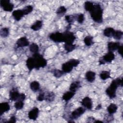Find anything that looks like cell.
Instances as JSON below:
<instances>
[{"mask_svg":"<svg viewBox=\"0 0 123 123\" xmlns=\"http://www.w3.org/2000/svg\"><path fill=\"white\" fill-rule=\"evenodd\" d=\"M81 105L88 110H91L92 108V101L89 97H86L83 98L81 102Z\"/></svg>","mask_w":123,"mask_h":123,"instance_id":"cell-11","label":"cell"},{"mask_svg":"<svg viewBox=\"0 0 123 123\" xmlns=\"http://www.w3.org/2000/svg\"><path fill=\"white\" fill-rule=\"evenodd\" d=\"M85 20V16L83 13H79L76 14V21L78 23L82 24L83 23Z\"/></svg>","mask_w":123,"mask_h":123,"instance_id":"cell-38","label":"cell"},{"mask_svg":"<svg viewBox=\"0 0 123 123\" xmlns=\"http://www.w3.org/2000/svg\"><path fill=\"white\" fill-rule=\"evenodd\" d=\"M24 106V101H20V100L16 101L14 104V107L17 110H20L22 109Z\"/></svg>","mask_w":123,"mask_h":123,"instance_id":"cell-36","label":"cell"},{"mask_svg":"<svg viewBox=\"0 0 123 123\" xmlns=\"http://www.w3.org/2000/svg\"><path fill=\"white\" fill-rule=\"evenodd\" d=\"M75 93L72 92L71 91H67L64 93V94L62 96V99L66 102L70 100L75 95Z\"/></svg>","mask_w":123,"mask_h":123,"instance_id":"cell-21","label":"cell"},{"mask_svg":"<svg viewBox=\"0 0 123 123\" xmlns=\"http://www.w3.org/2000/svg\"><path fill=\"white\" fill-rule=\"evenodd\" d=\"M64 74V73L62 70L59 69H54L53 71V75L56 78H60Z\"/></svg>","mask_w":123,"mask_h":123,"instance_id":"cell-37","label":"cell"},{"mask_svg":"<svg viewBox=\"0 0 123 123\" xmlns=\"http://www.w3.org/2000/svg\"><path fill=\"white\" fill-rule=\"evenodd\" d=\"M16 122V117L14 115L12 116V117H11V118H10L9 121H7V122H6L5 123H15Z\"/></svg>","mask_w":123,"mask_h":123,"instance_id":"cell-40","label":"cell"},{"mask_svg":"<svg viewBox=\"0 0 123 123\" xmlns=\"http://www.w3.org/2000/svg\"><path fill=\"white\" fill-rule=\"evenodd\" d=\"M84 42L87 46H91L94 44L93 37L91 36H87L84 39Z\"/></svg>","mask_w":123,"mask_h":123,"instance_id":"cell-27","label":"cell"},{"mask_svg":"<svg viewBox=\"0 0 123 123\" xmlns=\"http://www.w3.org/2000/svg\"><path fill=\"white\" fill-rule=\"evenodd\" d=\"M35 63V69L39 70L40 68H44L47 65V61L42 55L39 53L33 54L32 55Z\"/></svg>","mask_w":123,"mask_h":123,"instance_id":"cell-3","label":"cell"},{"mask_svg":"<svg viewBox=\"0 0 123 123\" xmlns=\"http://www.w3.org/2000/svg\"><path fill=\"white\" fill-rule=\"evenodd\" d=\"M42 26V22L40 20H37L31 26L30 28L33 30L37 31L40 29Z\"/></svg>","mask_w":123,"mask_h":123,"instance_id":"cell-22","label":"cell"},{"mask_svg":"<svg viewBox=\"0 0 123 123\" xmlns=\"http://www.w3.org/2000/svg\"><path fill=\"white\" fill-rule=\"evenodd\" d=\"M65 20L69 25H71L76 20V15H67L65 16Z\"/></svg>","mask_w":123,"mask_h":123,"instance_id":"cell-26","label":"cell"},{"mask_svg":"<svg viewBox=\"0 0 123 123\" xmlns=\"http://www.w3.org/2000/svg\"><path fill=\"white\" fill-rule=\"evenodd\" d=\"M101 108V104H98V106H97V107H96V110H99V109H100Z\"/></svg>","mask_w":123,"mask_h":123,"instance_id":"cell-42","label":"cell"},{"mask_svg":"<svg viewBox=\"0 0 123 123\" xmlns=\"http://www.w3.org/2000/svg\"><path fill=\"white\" fill-rule=\"evenodd\" d=\"M100 78L103 80H106L111 78V73L108 71H102L99 74Z\"/></svg>","mask_w":123,"mask_h":123,"instance_id":"cell-29","label":"cell"},{"mask_svg":"<svg viewBox=\"0 0 123 123\" xmlns=\"http://www.w3.org/2000/svg\"><path fill=\"white\" fill-rule=\"evenodd\" d=\"M29 48L30 51L33 54L38 53L39 48L38 46L36 43H31L30 45H29Z\"/></svg>","mask_w":123,"mask_h":123,"instance_id":"cell-28","label":"cell"},{"mask_svg":"<svg viewBox=\"0 0 123 123\" xmlns=\"http://www.w3.org/2000/svg\"><path fill=\"white\" fill-rule=\"evenodd\" d=\"M123 36V32L121 30H115L112 37L116 40H120Z\"/></svg>","mask_w":123,"mask_h":123,"instance_id":"cell-33","label":"cell"},{"mask_svg":"<svg viewBox=\"0 0 123 123\" xmlns=\"http://www.w3.org/2000/svg\"><path fill=\"white\" fill-rule=\"evenodd\" d=\"M67 11L66 8L63 6H60L56 11V13L57 14V15H60V16H62L64 15Z\"/></svg>","mask_w":123,"mask_h":123,"instance_id":"cell-32","label":"cell"},{"mask_svg":"<svg viewBox=\"0 0 123 123\" xmlns=\"http://www.w3.org/2000/svg\"><path fill=\"white\" fill-rule=\"evenodd\" d=\"M64 33V42L66 44H73L76 39L74 33L66 30Z\"/></svg>","mask_w":123,"mask_h":123,"instance_id":"cell-6","label":"cell"},{"mask_svg":"<svg viewBox=\"0 0 123 123\" xmlns=\"http://www.w3.org/2000/svg\"><path fill=\"white\" fill-rule=\"evenodd\" d=\"M94 123H103V122L99 120H95V121H94Z\"/></svg>","mask_w":123,"mask_h":123,"instance_id":"cell-43","label":"cell"},{"mask_svg":"<svg viewBox=\"0 0 123 123\" xmlns=\"http://www.w3.org/2000/svg\"><path fill=\"white\" fill-rule=\"evenodd\" d=\"M33 7L32 5L26 6L22 9V11L25 15L29 14L30 12H31L33 11Z\"/></svg>","mask_w":123,"mask_h":123,"instance_id":"cell-35","label":"cell"},{"mask_svg":"<svg viewBox=\"0 0 123 123\" xmlns=\"http://www.w3.org/2000/svg\"><path fill=\"white\" fill-rule=\"evenodd\" d=\"M10 33L9 28L8 27L2 28L0 30V35L2 37H7Z\"/></svg>","mask_w":123,"mask_h":123,"instance_id":"cell-34","label":"cell"},{"mask_svg":"<svg viewBox=\"0 0 123 123\" xmlns=\"http://www.w3.org/2000/svg\"><path fill=\"white\" fill-rule=\"evenodd\" d=\"M123 45H121L117 49V51H118V53L120 55H121V56L122 57H123V54H122L123 53Z\"/></svg>","mask_w":123,"mask_h":123,"instance_id":"cell-41","label":"cell"},{"mask_svg":"<svg viewBox=\"0 0 123 123\" xmlns=\"http://www.w3.org/2000/svg\"><path fill=\"white\" fill-rule=\"evenodd\" d=\"M118 109L117 106L114 103L110 104L107 107V111L109 114H113L115 113Z\"/></svg>","mask_w":123,"mask_h":123,"instance_id":"cell-25","label":"cell"},{"mask_svg":"<svg viewBox=\"0 0 123 123\" xmlns=\"http://www.w3.org/2000/svg\"><path fill=\"white\" fill-rule=\"evenodd\" d=\"M64 48L67 53L72 52L76 48L75 45L74 44H66L65 43L64 45Z\"/></svg>","mask_w":123,"mask_h":123,"instance_id":"cell-30","label":"cell"},{"mask_svg":"<svg viewBox=\"0 0 123 123\" xmlns=\"http://www.w3.org/2000/svg\"><path fill=\"white\" fill-rule=\"evenodd\" d=\"M0 5L2 9L6 12H12L14 8V5L9 0H1Z\"/></svg>","mask_w":123,"mask_h":123,"instance_id":"cell-7","label":"cell"},{"mask_svg":"<svg viewBox=\"0 0 123 123\" xmlns=\"http://www.w3.org/2000/svg\"><path fill=\"white\" fill-rule=\"evenodd\" d=\"M49 39L55 43L64 42V33L56 32L50 33L49 36Z\"/></svg>","mask_w":123,"mask_h":123,"instance_id":"cell-4","label":"cell"},{"mask_svg":"<svg viewBox=\"0 0 123 123\" xmlns=\"http://www.w3.org/2000/svg\"><path fill=\"white\" fill-rule=\"evenodd\" d=\"M85 77L87 81L90 83H92L95 80L96 73L93 71H88L86 72L85 74Z\"/></svg>","mask_w":123,"mask_h":123,"instance_id":"cell-16","label":"cell"},{"mask_svg":"<svg viewBox=\"0 0 123 123\" xmlns=\"http://www.w3.org/2000/svg\"><path fill=\"white\" fill-rule=\"evenodd\" d=\"M123 86V78H117L112 81L110 86L106 89V93L110 98L116 96V91L119 86Z\"/></svg>","mask_w":123,"mask_h":123,"instance_id":"cell-1","label":"cell"},{"mask_svg":"<svg viewBox=\"0 0 123 123\" xmlns=\"http://www.w3.org/2000/svg\"><path fill=\"white\" fill-rule=\"evenodd\" d=\"M120 45L121 44L119 42H109L107 45L108 51L113 52L117 50Z\"/></svg>","mask_w":123,"mask_h":123,"instance_id":"cell-15","label":"cell"},{"mask_svg":"<svg viewBox=\"0 0 123 123\" xmlns=\"http://www.w3.org/2000/svg\"><path fill=\"white\" fill-rule=\"evenodd\" d=\"M37 99L39 101H42L45 100V93L43 92H39V94L37 97Z\"/></svg>","mask_w":123,"mask_h":123,"instance_id":"cell-39","label":"cell"},{"mask_svg":"<svg viewBox=\"0 0 123 123\" xmlns=\"http://www.w3.org/2000/svg\"><path fill=\"white\" fill-rule=\"evenodd\" d=\"M94 4H95L93 2L86 1L84 3V8L86 10V11L90 12L94 7Z\"/></svg>","mask_w":123,"mask_h":123,"instance_id":"cell-31","label":"cell"},{"mask_svg":"<svg viewBox=\"0 0 123 123\" xmlns=\"http://www.w3.org/2000/svg\"><path fill=\"white\" fill-rule=\"evenodd\" d=\"M55 96L54 92L51 91L47 92L46 93H45V100L49 102H52L55 99Z\"/></svg>","mask_w":123,"mask_h":123,"instance_id":"cell-20","label":"cell"},{"mask_svg":"<svg viewBox=\"0 0 123 123\" xmlns=\"http://www.w3.org/2000/svg\"><path fill=\"white\" fill-rule=\"evenodd\" d=\"M39 112V110L38 108L37 107H34L29 111L28 113V117L29 119L34 121L36 120L38 116Z\"/></svg>","mask_w":123,"mask_h":123,"instance_id":"cell-12","label":"cell"},{"mask_svg":"<svg viewBox=\"0 0 123 123\" xmlns=\"http://www.w3.org/2000/svg\"><path fill=\"white\" fill-rule=\"evenodd\" d=\"M73 65L71 64V63L69 62V61H67L66 62L63 63L62 65V70L64 73H70L74 68Z\"/></svg>","mask_w":123,"mask_h":123,"instance_id":"cell-13","label":"cell"},{"mask_svg":"<svg viewBox=\"0 0 123 123\" xmlns=\"http://www.w3.org/2000/svg\"><path fill=\"white\" fill-rule=\"evenodd\" d=\"M10 109V106L9 103L7 102H3L0 104V116L8 111Z\"/></svg>","mask_w":123,"mask_h":123,"instance_id":"cell-17","label":"cell"},{"mask_svg":"<svg viewBox=\"0 0 123 123\" xmlns=\"http://www.w3.org/2000/svg\"><path fill=\"white\" fill-rule=\"evenodd\" d=\"M81 87V83L79 81H76L72 83L69 87L70 91L75 93Z\"/></svg>","mask_w":123,"mask_h":123,"instance_id":"cell-19","label":"cell"},{"mask_svg":"<svg viewBox=\"0 0 123 123\" xmlns=\"http://www.w3.org/2000/svg\"><path fill=\"white\" fill-rule=\"evenodd\" d=\"M26 66L29 72H31L33 69L35 68V63L33 57H29L26 61Z\"/></svg>","mask_w":123,"mask_h":123,"instance_id":"cell-18","label":"cell"},{"mask_svg":"<svg viewBox=\"0 0 123 123\" xmlns=\"http://www.w3.org/2000/svg\"><path fill=\"white\" fill-rule=\"evenodd\" d=\"M30 88L33 92H37L40 89V84L37 81H32L30 84Z\"/></svg>","mask_w":123,"mask_h":123,"instance_id":"cell-23","label":"cell"},{"mask_svg":"<svg viewBox=\"0 0 123 123\" xmlns=\"http://www.w3.org/2000/svg\"><path fill=\"white\" fill-rule=\"evenodd\" d=\"M20 94L16 88H12L9 93V98L12 101H16L19 100Z\"/></svg>","mask_w":123,"mask_h":123,"instance_id":"cell-9","label":"cell"},{"mask_svg":"<svg viewBox=\"0 0 123 123\" xmlns=\"http://www.w3.org/2000/svg\"><path fill=\"white\" fill-rule=\"evenodd\" d=\"M115 30L112 27H107L103 30V35L107 37H112Z\"/></svg>","mask_w":123,"mask_h":123,"instance_id":"cell-24","label":"cell"},{"mask_svg":"<svg viewBox=\"0 0 123 123\" xmlns=\"http://www.w3.org/2000/svg\"><path fill=\"white\" fill-rule=\"evenodd\" d=\"M86 111V109L82 107H79L73 111L70 115L71 120H75L78 119Z\"/></svg>","mask_w":123,"mask_h":123,"instance_id":"cell-8","label":"cell"},{"mask_svg":"<svg viewBox=\"0 0 123 123\" xmlns=\"http://www.w3.org/2000/svg\"><path fill=\"white\" fill-rule=\"evenodd\" d=\"M89 13L91 18L94 22L98 23H101L103 22V10L99 4H95Z\"/></svg>","mask_w":123,"mask_h":123,"instance_id":"cell-2","label":"cell"},{"mask_svg":"<svg viewBox=\"0 0 123 123\" xmlns=\"http://www.w3.org/2000/svg\"><path fill=\"white\" fill-rule=\"evenodd\" d=\"M16 45L17 48H24L29 46V41L25 37H22L18 39Z\"/></svg>","mask_w":123,"mask_h":123,"instance_id":"cell-10","label":"cell"},{"mask_svg":"<svg viewBox=\"0 0 123 123\" xmlns=\"http://www.w3.org/2000/svg\"><path fill=\"white\" fill-rule=\"evenodd\" d=\"M115 59V55L113 52L109 51L106 54H105L102 58L99 61V63L100 65L104 64L106 62H111Z\"/></svg>","mask_w":123,"mask_h":123,"instance_id":"cell-5","label":"cell"},{"mask_svg":"<svg viewBox=\"0 0 123 123\" xmlns=\"http://www.w3.org/2000/svg\"><path fill=\"white\" fill-rule=\"evenodd\" d=\"M12 15L16 21H20L25 15L22 10H16L12 12Z\"/></svg>","mask_w":123,"mask_h":123,"instance_id":"cell-14","label":"cell"}]
</instances>
